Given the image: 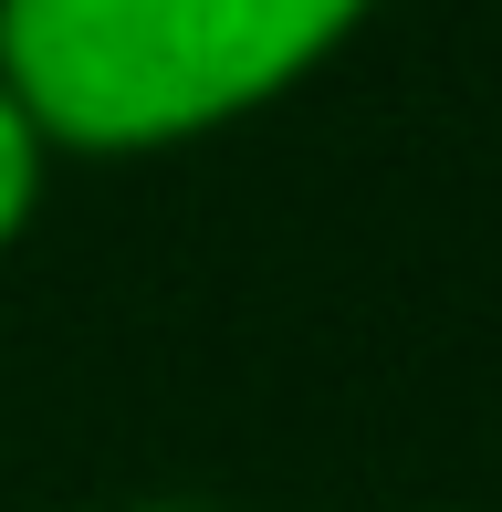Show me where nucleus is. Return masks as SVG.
I'll use <instances>...</instances> for the list:
<instances>
[{"instance_id":"nucleus-3","label":"nucleus","mask_w":502,"mask_h":512,"mask_svg":"<svg viewBox=\"0 0 502 512\" xmlns=\"http://www.w3.org/2000/svg\"><path fill=\"white\" fill-rule=\"evenodd\" d=\"M116 512H231V502H189V492H157V502H116Z\"/></svg>"},{"instance_id":"nucleus-2","label":"nucleus","mask_w":502,"mask_h":512,"mask_svg":"<svg viewBox=\"0 0 502 512\" xmlns=\"http://www.w3.org/2000/svg\"><path fill=\"white\" fill-rule=\"evenodd\" d=\"M42 178H53V157L32 147V126H21L11 105H0V251L32 230V209H42Z\"/></svg>"},{"instance_id":"nucleus-1","label":"nucleus","mask_w":502,"mask_h":512,"mask_svg":"<svg viewBox=\"0 0 502 512\" xmlns=\"http://www.w3.org/2000/svg\"><path fill=\"white\" fill-rule=\"evenodd\" d=\"M377 0H0V105L42 157H168L262 115Z\"/></svg>"}]
</instances>
